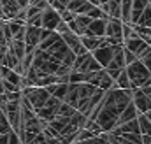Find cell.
Masks as SVG:
<instances>
[{"instance_id":"cell-40","label":"cell","mask_w":151,"mask_h":144,"mask_svg":"<svg viewBox=\"0 0 151 144\" xmlns=\"http://www.w3.org/2000/svg\"><path fill=\"white\" fill-rule=\"evenodd\" d=\"M146 118H148V120L151 121V111H148V112H146Z\"/></svg>"},{"instance_id":"cell-22","label":"cell","mask_w":151,"mask_h":144,"mask_svg":"<svg viewBox=\"0 0 151 144\" xmlns=\"http://www.w3.org/2000/svg\"><path fill=\"white\" fill-rule=\"evenodd\" d=\"M114 88H121V90H132V83H130V77L127 74V67L119 72L118 79L114 81Z\"/></svg>"},{"instance_id":"cell-29","label":"cell","mask_w":151,"mask_h":144,"mask_svg":"<svg viewBox=\"0 0 151 144\" xmlns=\"http://www.w3.org/2000/svg\"><path fill=\"white\" fill-rule=\"evenodd\" d=\"M11 132H12V128H11V125H9V121H7L5 114H4L2 109H0V134H11Z\"/></svg>"},{"instance_id":"cell-33","label":"cell","mask_w":151,"mask_h":144,"mask_svg":"<svg viewBox=\"0 0 151 144\" xmlns=\"http://www.w3.org/2000/svg\"><path fill=\"white\" fill-rule=\"evenodd\" d=\"M28 144H47V139H46V135L40 132V134H37V135H35Z\"/></svg>"},{"instance_id":"cell-30","label":"cell","mask_w":151,"mask_h":144,"mask_svg":"<svg viewBox=\"0 0 151 144\" xmlns=\"http://www.w3.org/2000/svg\"><path fill=\"white\" fill-rule=\"evenodd\" d=\"M27 25H32V27H39V28H42V12L30 16V18L27 19Z\"/></svg>"},{"instance_id":"cell-27","label":"cell","mask_w":151,"mask_h":144,"mask_svg":"<svg viewBox=\"0 0 151 144\" xmlns=\"http://www.w3.org/2000/svg\"><path fill=\"white\" fill-rule=\"evenodd\" d=\"M139 60L146 65V69L151 72V46H148L142 53H141V56H139Z\"/></svg>"},{"instance_id":"cell-32","label":"cell","mask_w":151,"mask_h":144,"mask_svg":"<svg viewBox=\"0 0 151 144\" xmlns=\"http://www.w3.org/2000/svg\"><path fill=\"white\" fill-rule=\"evenodd\" d=\"M60 16H62V19H63L65 23H70V21H72V19L76 18V14L72 12V11H69V9L62 11V12H60Z\"/></svg>"},{"instance_id":"cell-18","label":"cell","mask_w":151,"mask_h":144,"mask_svg":"<svg viewBox=\"0 0 151 144\" xmlns=\"http://www.w3.org/2000/svg\"><path fill=\"white\" fill-rule=\"evenodd\" d=\"M81 42H83V46L86 48V51H95L97 48H100V46H107L106 44V39L104 37H90V35H81Z\"/></svg>"},{"instance_id":"cell-25","label":"cell","mask_w":151,"mask_h":144,"mask_svg":"<svg viewBox=\"0 0 151 144\" xmlns=\"http://www.w3.org/2000/svg\"><path fill=\"white\" fill-rule=\"evenodd\" d=\"M135 25L151 28V7H150V5H148L144 11H142V14L139 16V19H137V23H135Z\"/></svg>"},{"instance_id":"cell-17","label":"cell","mask_w":151,"mask_h":144,"mask_svg":"<svg viewBox=\"0 0 151 144\" xmlns=\"http://www.w3.org/2000/svg\"><path fill=\"white\" fill-rule=\"evenodd\" d=\"M91 7H93V4L88 0H70L67 5V9L72 11L74 14H88Z\"/></svg>"},{"instance_id":"cell-15","label":"cell","mask_w":151,"mask_h":144,"mask_svg":"<svg viewBox=\"0 0 151 144\" xmlns=\"http://www.w3.org/2000/svg\"><path fill=\"white\" fill-rule=\"evenodd\" d=\"M0 5H2V11H4V18H5V21H9V19H14L16 18V14L19 12V4L16 2V0H0Z\"/></svg>"},{"instance_id":"cell-39","label":"cell","mask_w":151,"mask_h":144,"mask_svg":"<svg viewBox=\"0 0 151 144\" xmlns=\"http://www.w3.org/2000/svg\"><path fill=\"white\" fill-rule=\"evenodd\" d=\"M0 18H2V19H5V18H4V11H2V5H0Z\"/></svg>"},{"instance_id":"cell-21","label":"cell","mask_w":151,"mask_h":144,"mask_svg":"<svg viewBox=\"0 0 151 144\" xmlns=\"http://www.w3.org/2000/svg\"><path fill=\"white\" fill-rule=\"evenodd\" d=\"M7 46H9V51H12L19 62H21L23 56L27 55V44H25V40H14V39H12Z\"/></svg>"},{"instance_id":"cell-34","label":"cell","mask_w":151,"mask_h":144,"mask_svg":"<svg viewBox=\"0 0 151 144\" xmlns=\"http://www.w3.org/2000/svg\"><path fill=\"white\" fill-rule=\"evenodd\" d=\"M135 60H139V58H137L132 51H128V49L125 48V63H127V65H130V63H132V62H135Z\"/></svg>"},{"instance_id":"cell-16","label":"cell","mask_w":151,"mask_h":144,"mask_svg":"<svg viewBox=\"0 0 151 144\" xmlns=\"http://www.w3.org/2000/svg\"><path fill=\"white\" fill-rule=\"evenodd\" d=\"M139 128L142 135V144H151V121L146 118V114H139Z\"/></svg>"},{"instance_id":"cell-5","label":"cell","mask_w":151,"mask_h":144,"mask_svg":"<svg viewBox=\"0 0 151 144\" xmlns=\"http://www.w3.org/2000/svg\"><path fill=\"white\" fill-rule=\"evenodd\" d=\"M60 37L63 39V42L69 46V49L74 53L76 56L88 53L86 48H84L83 42H81V35H77V34H74V32H67V34H63V35H60Z\"/></svg>"},{"instance_id":"cell-38","label":"cell","mask_w":151,"mask_h":144,"mask_svg":"<svg viewBox=\"0 0 151 144\" xmlns=\"http://www.w3.org/2000/svg\"><path fill=\"white\" fill-rule=\"evenodd\" d=\"M0 93H5V88H4V83H2V79H0Z\"/></svg>"},{"instance_id":"cell-8","label":"cell","mask_w":151,"mask_h":144,"mask_svg":"<svg viewBox=\"0 0 151 144\" xmlns=\"http://www.w3.org/2000/svg\"><path fill=\"white\" fill-rule=\"evenodd\" d=\"M114 49H116V46H100V48H97L95 51H91V55H93L95 60L102 65V69H106V67L111 63V60H113Z\"/></svg>"},{"instance_id":"cell-6","label":"cell","mask_w":151,"mask_h":144,"mask_svg":"<svg viewBox=\"0 0 151 144\" xmlns=\"http://www.w3.org/2000/svg\"><path fill=\"white\" fill-rule=\"evenodd\" d=\"M132 102L135 104L139 114H146L148 111H151V99L146 95V93H142L141 88L132 90Z\"/></svg>"},{"instance_id":"cell-19","label":"cell","mask_w":151,"mask_h":144,"mask_svg":"<svg viewBox=\"0 0 151 144\" xmlns=\"http://www.w3.org/2000/svg\"><path fill=\"white\" fill-rule=\"evenodd\" d=\"M150 5V0H134L132 2V18H130V25H135L139 16L142 14V11Z\"/></svg>"},{"instance_id":"cell-42","label":"cell","mask_w":151,"mask_h":144,"mask_svg":"<svg viewBox=\"0 0 151 144\" xmlns=\"http://www.w3.org/2000/svg\"><path fill=\"white\" fill-rule=\"evenodd\" d=\"M39 0H30V5H34V4H37Z\"/></svg>"},{"instance_id":"cell-9","label":"cell","mask_w":151,"mask_h":144,"mask_svg":"<svg viewBox=\"0 0 151 144\" xmlns=\"http://www.w3.org/2000/svg\"><path fill=\"white\" fill-rule=\"evenodd\" d=\"M40 30L39 27L27 25V32H25V44H27V53L28 51H35L39 44H40Z\"/></svg>"},{"instance_id":"cell-10","label":"cell","mask_w":151,"mask_h":144,"mask_svg":"<svg viewBox=\"0 0 151 144\" xmlns=\"http://www.w3.org/2000/svg\"><path fill=\"white\" fill-rule=\"evenodd\" d=\"M106 37L116 39L119 44H123V21L121 19L109 18L107 19V25H106Z\"/></svg>"},{"instance_id":"cell-11","label":"cell","mask_w":151,"mask_h":144,"mask_svg":"<svg viewBox=\"0 0 151 144\" xmlns=\"http://www.w3.org/2000/svg\"><path fill=\"white\" fill-rule=\"evenodd\" d=\"M123 46H125L128 51H132V53H134V55L139 58V56H141V53H142V51H144V49H146L150 44H148L146 40H142V39L139 37V34L135 32V35H134V37H128V39H125Z\"/></svg>"},{"instance_id":"cell-36","label":"cell","mask_w":151,"mask_h":144,"mask_svg":"<svg viewBox=\"0 0 151 144\" xmlns=\"http://www.w3.org/2000/svg\"><path fill=\"white\" fill-rule=\"evenodd\" d=\"M16 2L19 4V7H21V9H27V7L30 5V0H16Z\"/></svg>"},{"instance_id":"cell-23","label":"cell","mask_w":151,"mask_h":144,"mask_svg":"<svg viewBox=\"0 0 151 144\" xmlns=\"http://www.w3.org/2000/svg\"><path fill=\"white\" fill-rule=\"evenodd\" d=\"M132 2L134 0H121V21L130 23L132 18Z\"/></svg>"},{"instance_id":"cell-31","label":"cell","mask_w":151,"mask_h":144,"mask_svg":"<svg viewBox=\"0 0 151 144\" xmlns=\"http://www.w3.org/2000/svg\"><path fill=\"white\" fill-rule=\"evenodd\" d=\"M56 34H60V35H63V34H67V32H70V28H69V23H65L63 19L58 23V27H56V30H55Z\"/></svg>"},{"instance_id":"cell-20","label":"cell","mask_w":151,"mask_h":144,"mask_svg":"<svg viewBox=\"0 0 151 144\" xmlns=\"http://www.w3.org/2000/svg\"><path fill=\"white\" fill-rule=\"evenodd\" d=\"M137 116H139V111H137V107H135V104H134V102H130V104L125 107V111L121 112V116H119V120H118V127H119V125H123V123H127V121L135 120Z\"/></svg>"},{"instance_id":"cell-43","label":"cell","mask_w":151,"mask_h":144,"mask_svg":"<svg viewBox=\"0 0 151 144\" xmlns=\"http://www.w3.org/2000/svg\"><path fill=\"white\" fill-rule=\"evenodd\" d=\"M0 79H2V71H0Z\"/></svg>"},{"instance_id":"cell-26","label":"cell","mask_w":151,"mask_h":144,"mask_svg":"<svg viewBox=\"0 0 151 144\" xmlns=\"http://www.w3.org/2000/svg\"><path fill=\"white\" fill-rule=\"evenodd\" d=\"M74 144H111L107 141V137H106V132L104 134H100V135H95V137H91V139H86V141H76Z\"/></svg>"},{"instance_id":"cell-35","label":"cell","mask_w":151,"mask_h":144,"mask_svg":"<svg viewBox=\"0 0 151 144\" xmlns=\"http://www.w3.org/2000/svg\"><path fill=\"white\" fill-rule=\"evenodd\" d=\"M7 144H23V143H21V139H19V135L16 132H11L9 134V143Z\"/></svg>"},{"instance_id":"cell-37","label":"cell","mask_w":151,"mask_h":144,"mask_svg":"<svg viewBox=\"0 0 151 144\" xmlns=\"http://www.w3.org/2000/svg\"><path fill=\"white\" fill-rule=\"evenodd\" d=\"M9 143V134H0V144Z\"/></svg>"},{"instance_id":"cell-1","label":"cell","mask_w":151,"mask_h":144,"mask_svg":"<svg viewBox=\"0 0 151 144\" xmlns=\"http://www.w3.org/2000/svg\"><path fill=\"white\" fill-rule=\"evenodd\" d=\"M127 74H128V77H130L132 90L144 86V84L148 83V79L151 77V72L146 69V65H144L141 60H135V62H132L130 65H127Z\"/></svg>"},{"instance_id":"cell-28","label":"cell","mask_w":151,"mask_h":144,"mask_svg":"<svg viewBox=\"0 0 151 144\" xmlns=\"http://www.w3.org/2000/svg\"><path fill=\"white\" fill-rule=\"evenodd\" d=\"M76 111H77L76 107L69 106V104H65V102H62V106H60V109H58V116H67V118H70Z\"/></svg>"},{"instance_id":"cell-3","label":"cell","mask_w":151,"mask_h":144,"mask_svg":"<svg viewBox=\"0 0 151 144\" xmlns=\"http://www.w3.org/2000/svg\"><path fill=\"white\" fill-rule=\"evenodd\" d=\"M102 69V65L95 60V56L88 51L84 55H79L76 56V62L72 65V71L76 72H97Z\"/></svg>"},{"instance_id":"cell-2","label":"cell","mask_w":151,"mask_h":144,"mask_svg":"<svg viewBox=\"0 0 151 144\" xmlns=\"http://www.w3.org/2000/svg\"><path fill=\"white\" fill-rule=\"evenodd\" d=\"M21 93H23V97L30 102V106L34 107V111L40 109L46 104V100L51 97V95L47 93V90H46V88H40V86H28V88H23Z\"/></svg>"},{"instance_id":"cell-4","label":"cell","mask_w":151,"mask_h":144,"mask_svg":"<svg viewBox=\"0 0 151 144\" xmlns=\"http://www.w3.org/2000/svg\"><path fill=\"white\" fill-rule=\"evenodd\" d=\"M60 106H62V100L51 95V97L46 100V104H44L40 109L35 111V114H37V118H40V120H44V121L49 123L51 120H55V118L58 116V109H60Z\"/></svg>"},{"instance_id":"cell-41","label":"cell","mask_w":151,"mask_h":144,"mask_svg":"<svg viewBox=\"0 0 151 144\" xmlns=\"http://www.w3.org/2000/svg\"><path fill=\"white\" fill-rule=\"evenodd\" d=\"M99 2H100V5H102V4H107L109 0H99Z\"/></svg>"},{"instance_id":"cell-7","label":"cell","mask_w":151,"mask_h":144,"mask_svg":"<svg viewBox=\"0 0 151 144\" xmlns=\"http://www.w3.org/2000/svg\"><path fill=\"white\" fill-rule=\"evenodd\" d=\"M62 21V16L56 9H53L51 5L47 9L42 11V28H47V30H56L58 23Z\"/></svg>"},{"instance_id":"cell-14","label":"cell","mask_w":151,"mask_h":144,"mask_svg":"<svg viewBox=\"0 0 151 144\" xmlns=\"http://www.w3.org/2000/svg\"><path fill=\"white\" fill-rule=\"evenodd\" d=\"M100 9L104 14H107L113 19H121V0H109L107 4H102Z\"/></svg>"},{"instance_id":"cell-13","label":"cell","mask_w":151,"mask_h":144,"mask_svg":"<svg viewBox=\"0 0 151 144\" xmlns=\"http://www.w3.org/2000/svg\"><path fill=\"white\" fill-rule=\"evenodd\" d=\"M106 25L107 19H91V23L88 25L84 35L90 37H106Z\"/></svg>"},{"instance_id":"cell-12","label":"cell","mask_w":151,"mask_h":144,"mask_svg":"<svg viewBox=\"0 0 151 144\" xmlns=\"http://www.w3.org/2000/svg\"><path fill=\"white\" fill-rule=\"evenodd\" d=\"M90 23H91V18L88 14H76V18L69 23V28H70V32H74L77 35H84Z\"/></svg>"},{"instance_id":"cell-24","label":"cell","mask_w":151,"mask_h":144,"mask_svg":"<svg viewBox=\"0 0 151 144\" xmlns=\"http://www.w3.org/2000/svg\"><path fill=\"white\" fill-rule=\"evenodd\" d=\"M60 39H62V37H60V34H56V32H51L49 35L44 39V40H40V44H39L37 48H39V49H42V51H47V49H49V48H51V46H53L56 40H60Z\"/></svg>"}]
</instances>
